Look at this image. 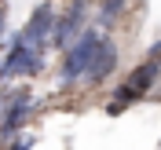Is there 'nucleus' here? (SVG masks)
<instances>
[{
  "label": "nucleus",
  "instance_id": "f257e3e1",
  "mask_svg": "<svg viewBox=\"0 0 161 150\" xmlns=\"http://www.w3.org/2000/svg\"><path fill=\"white\" fill-rule=\"evenodd\" d=\"M99 30L92 26V30H84L77 40H73L70 48H66V62H62V84H73L77 77H84V70H88V62H92V55H95V48H99Z\"/></svg>",
  "mask_w": 161,
  "mask_h": 150
},
{
  "label": "nucleus",
  "instance_id": "f03ea898",
  "mask_svg": "<svg viewBox=\"0 0 161 150\" xmlns=\"http://www.w3.org/2000/svg\"><path fill=\"white\" fill-rule=\"evenodd\" d=\"M51 22H55V11H51V4H40L37 11H33V19L26 22V30L15 33V44L26 51H44V37L51 33Z\"/></svg>",
  "mask_w": 161,
  "mask_h": 150
},
{
  "label": "nucleus",
  "instance_id": "7ed1b4c3",
  "mask_svg": "<svg viewBox=\"0 0 161 150\" xmlns=\"http://www.w3.org/2000/svg\"><path fill=\"white\" fill-rule=\"evenodd\" d=\"M84 15H88V0H73V8L62 15V19L51 22V44L55 48H70L73 37L84 33Z\"/></svg>",
  "mask_w": 161,
  "mask_h": 150
},
{
  "label": "nucleus",
  "instance_id": "20e7f679",
  "mask_svg": "<svg viewBox=\"0 0 161 150\" xmlns=\"http://www.w3.org/2000/svg\"><path fill=\"white\" fill-rule=\"evenodd\" d=\"M33 114V99L30 92H15L8 103H4V117H0V139H11L15 132L26 125V117Z\"/></svg>",
  "mask_w": 161,
  "mask_h": 150
},
{
  "label": "nucleus",
  "instance_id": "39448f33",
  "mask_svg": "<svg viewBox=\"0 0 161 150\" xmlns=\"http://www.w3.org/2000/svg\"><path fill=\"white\" fill-rule=\"evenodd\" d=\"M114 66H117V44H114V40H99V48H95V55H92L84 77H88L92 84H99V81H106L114 73Z\"/></svg>",
  "mask_w": 161,
  "mask_h": 150
},
{
  "label": "nucleus",
  "instance_id": "423d86ee",
  "mask_svg": "<svg viewBox=\"0 0 161 150\" xmlns=\"http://www.w3.org/2000/svg\"><path fill=\"white\" fill-rule=\"evenodd\" d=\"M158 73H161V66H158V62H143V66H136V70H132V77L125 81V88H128L132 95L139 99L143 92H150V84L158 81Z\"/></svg>",
  "mask_w": 161,
  "mask_h": 150
},
{
  "label": "nucleus",
  "instance_id": "0eeeda50",
  "mask_svg": "<svg viewBox=\"0 0 161 150\" xmlns=\"http://www.w3.org/2000/svg\"><path fill=\"white\" fill-rule=\"evenodd\" d=\"M125 4H128V0H103V8H99V26H103V30H110L114 22L121 19Z\"/></svg>",
  "mask_w": 161,
  "mask_h": 150
},
{
  "label": "nucleus",
  "instance_id": "6e6552de",
  "mask_svg": "<svg viewBox=\"0 0 161 150\" xmlns=\"http://www.w3.org/2000/svg\"><path fill=\"white\" fill-rule=\"evenodd\" d=\"M33 147V136H30V139H22V143H11V150H30Z\"/></svg>",
  "mask_w": 161,
  "mask_h": 150
},
{
  "label": "nucleus",
  "instance_id": "1a4fd4ad",
  "mask_svg": "<svg viewBox=\"0 0 161 150\" xmlns=\"http://www.w3.org/2000/svg\"><path fill=\"white\" fill-rule=\"evenodd\" d=\"M4 26H8V11L0 8V30H4Z\"/></svg>",
  "mask_w": 161,
  "mask_h": 150
},
{
  "label": "nucleus",
  "instance_id": "9d476101",
  "mask_svg": "<svg viewBox=\"0 0 161 150\" xmlns=\"http://www.w3.org/2000/svg\"><path fill=\"white\" fill-rule=\"evenodd\" d=\"M4 103H8V95H4V92H0V106H4Z\"/></svg>",
  "mask_w": 161,
  "mask_h": 150
},
{
  "label": "nucleus",
  "instance_id": "9b49d317",
  "mask_svg": "<svg viewBox=\"0 0 161 150\" xmlns=\"http://www.w3.org/2000/svg\"><path fill=\"white\" fill-rule=\"evenodd\" d=\"M158 66H161V62H158Z\"/></svg>",
  "mask_w": 161,
  "mask_h": 150
}]
</instances>
